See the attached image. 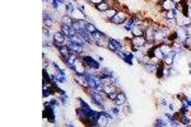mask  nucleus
<instances>
[{
  "label": "nucleus",
  "mask_w": 191,
  "mask_h": 127,
  "mask_svg": "<svg viewBox=\"0 0 191 127\" xmlns=\"http://www.w3.org/2000/svg\"><path fill=\"white\" fill-rule=\"evenodd\" d=\"M80 59L86 64L87 69H94V70H99L101 69V62H98L92 55H80Z\"/></svg>",
  "instance_id": "nucleus-1"
},
{
  "label": "nucleus",
  "mask_w": 191,
  "mask_h": 127,
  "mask_svg": "<svg viewBox=\"0 0 191 127\" xmlns=\"http://www.w3.org/2000/svg\"><path fill=\"white\" fill-rule=\"evenodd\" d=\"M74 80H75V81L79 84V87H82L83 89H87V88H89V85H88V80H87V78L84 76V75H79V74H74Z\"/></svg>",
  "instance_id": "nucleus-9"
},
{
  "label": "nucleus",
  "mask_w": 191,
  "mask_h": 127,
  "mask_svg": "<svg viewBox=\"0 0 191 127\" xmlns=\"http://www.w3.org/2000/svg\"><path fill=\"white\" fill-rule=\"evenodd\" d=\"M117 93H119V92L108 93V94H107V99H108V100H111V102H114V100H116V98H117Z\"/></svg>",
  "instance_id": "nucleus-15"
},
{
  "label": "nucleus",
  "mask_w": 191,
  "mask_h": 127,
  "mask_svg": "<svg viewBox=\"0 0 191 127\" xmlns=\"http://www.w3.org/2000/svg\"><path fill=\"white\" fill-rule=\"evenodd\" d=\"M189 3H191V0H189Z\"/></svg>",
  "instance_id": "nucleus-18"
},
{
  "label": "nucleus",
  "mask_w": 191,
  "mask_h": 127,
  "mask_svg": "<svg viewBox=\"0 0 191 127\" xmlns=\"http://www.w3.org/2000/svg\"><path fill=\"white\" fill-rule=\"evenodd\" d=\"M73 22H74L73 17H70V15H66V14H64L62 17H61V19H60V23L61 24H66V25H71Z\"/></svg>",
  "instance_id": "nucleus-12"
},
{
  "label": "nucleus",
  "mask_w": 191,
  "mask_h": 127,
  "mask_svg": "<svg viewBox=\"0 0 191 127\" xmlns=\"http://www.w3.org/2000/svg\"><path fill=\"white\" fill-rule=\"evenodd\" d=\"M173 1H174V3H176V4H180V3H181V1H182V0H173Z\"/></svg>",
  "instance_id": "nucleus-17"
},
{
  "label": "nucleus",
  "mask_w": 191,
  "mask_h": 127,
  "mask_svg": "<svg viewBox=\"0 0 191 127\" xmlns=\"http://www.w3.org/2000/svg\"><path fill=\"white\" fill-rule=\"evenodd\" d=\"M126 102H127L126 94H125L124 92L119 90L117 98H116V100H114V104H116V105H126Z\"/></svg>",
  "instance_id": "nucleus-10"
},
{
  "label": "nucleus",
  "mask_w": 191,
  "mask_h": 127,
  "mask_svg": "<svg viewBox=\"0 0 191 127\" xmlns=\"http://www.w3.org/2000/svg\"><path fill=\"white\" fill-rule=\"evenodd\" d=\"M119 10H120L119 8H116V7H111L108 10H106L105 13H102V18L106 20V22H108V23H110V20L115 17L116 13H117Z\"/></svg>",
  "instance_id": "nucleus-7"
},
{
  "label": "nucleus",
  "mask_w": 191,
  "mask_h": 127,
  "mask_svg": "<svg viewBox=\"0 0 191 127\" xmlns=\"http://www.w3.org/2000/svg\"><path fill=\"white\" fill-rule=\"evenodd\" d=\"M87 1H88V3H91L93 7H94V5H97V4H99V3L105 1V0H87Z\"/></svg>",
  "instance_id": "nucleus-16"
},
{
  "label": "nucleus",
  "mask_w": 191,
  "mask_h": 127,
  "mask_svg": "<svg viewBox=\"0 0 191 127\" xmlns=\"http://www.w3.org/2000/svg\"><path fill=\"white\" fill-rule=\"evenodd\" d=\"M52 40H54L55 42H59L60 45H66V40H68V37H65L62 34V32L61 31H56L52 33Z\"/></svg>",
  "instance_id": "nucleus-8"
},
{
  "label": "nucleus",
  "mask_w": 191,
  "mask_h": 127,
  "mask_svg": "<svg viewBox=\"0 0 191 127\" xmlns=\"http://www.w3.org/2000/svg\"><path fill=\"white\" fill-rule=\"evenodd\" d=\"M130 33L132 37H139V36H144V29H143L140 25H134V27L131 28Z\"/></svg>",
  "instance_id": "nucleus-11"
},
{
  "label": "nucleus",
  "mask_w": 191,
  "mask_h": 127,
  "mask_svg": "<svg viewBox=\"0 0 191 127\" xmlns=\"http://www.w3.org/2000/svg\"><path fill=\"white\" fill-rule=\"evenodd\" d=\"M159 8L162 9V12H167V10H173L177 8V4L173 0H163L161 4H157Z\"/></svg>",
  "instance_id": "nucleus-6"
},
{
  "label": "nucleus",
  "mask_w": 191,
  "mask_h": 127,
  "mask_svg": "<svg viewBox=\"0 0 191 127\" xmlns=\"http://www.w3.org/2000/svg\"><path fill=\"white\" fill-rule=\"evenodd\" d=\"M127 18H129V13H126V12H124V10L120 9L119 12L116 13L115 17L110 20V23L114 24V25H123Z\"/></svg>",
  "instance_id": "nucleus-3"
},
{
  "label": "nucleus",
  "mask_w": 191,
  "mask_h": 127,
  "mask_svg": "<svg viewBox=\"0 0 191 127\" xmlns=\"http://www.w3.org/2000/svg\"><path fill=\"white\" fill-rule=\"evenodd\" d=\"M73 71H74V74H79V75H84V74L87 72V66H86V64L83 62V60L80 59V56L74 61Z\"/></svg>",
  "instance_id": "nucleus-4"
},
{
  "label": "nucleus",
  "mask_w": 191,
  "mask_h": 127,
  "mask_svg": "<svg viewBox=\"0 0 191 127\" xmlns=\"http://www.w3.org/2000/svg\"><path fill=\"white\" fill-rule=\"evenodd\" d=\"M147 38L145 36H139V37H131V45L135 46L136 49L139 50H143L144 49V46L147 45Z\"/></svg>",
  "instance_id": "nucleus-5"
},
{
  "label": "nucleus",
  "mask_w": 191,
  "mask_h": 127,
  "mask_svg": "<svg viewBox=\"0 0 191 127\" xmlns=\"http://www.w3.org/2000/svg\"><path fill=\"white\" fill-rule=\"evenodd\" d=\"M86 29L89 32V33H96V32H97L98 31V28L97 27H96V25L93 24V23H91V22H89V20H88V22H87V25H86Z\"/></svg>",
  "instance_id": "nucleus-14"
},
{
  "label": "nucleus",
  "mask_w": 191,
  "mask_h": 127,
  "mask_svg": "<svg viewBox=\"0 0 191 127\" xmlns=\"http://www.w3.org/2000/svg\"><path fill=\"white\" fill-rule=\"evenodd\" d=\"M44 120H46L50 123H56V116H55V108H52L49 103L45 102V108H44V114H42Z\"/></svg>",
  "instance_id": "nucleus-2"
},
{
  "label": "nucleus",
  "mask_w": 191,
  "mask_h": 127,
  "mask_svg": "<svg viewBox=\"0 0 191 127\" xmlns=\"http://www.w3.org/2000/svg\"><path fill=\"white\" fill-rule=\"evenodd\" d=\"M143 67L147 70V72H149V74H156V70H157V65L156 64H145V65H143Z\"/></svg>",
  "instance_id": "nucleus-13"
}]
</instances>
